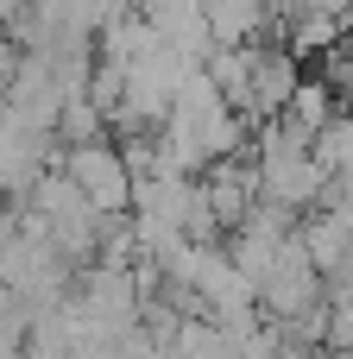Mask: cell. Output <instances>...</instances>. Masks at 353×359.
<instances>
[{
    "instance_id": "cell-1",
    "label": "cell",
    "mask_w": 353,
    "mask_h": 359,
    "mask_svg": "<svg viewBox=\"0 0 353 359\" xmlns=\"http://www.w3.org/2000/svg\"><path fill=\"white\" fill-rule=\"evenodd\" d=\"M253 177H259V202L278 215H303L328 202V170L316 164V145L297 139L284 120L259 126V151H253Z\"/></svg>"
},
{
    "instance_id": "cell-2",
    "label": "cell",
    "mask_w": 353,
    "mask_h": 359,
    "mask_svg": "<svg viewBox=\"0 0 353 359\" xmlns=\"http://www.w3.org/2000/svg\"><path fill=\"white\" fill-rule=\"evenodd\" d=\"M57 170L76 183V196H82L101 221H126V215H133V170H126V158H120L114 139L57 151Z\"/></svg>"
},
{
    "instance_id": "cell-3",
    "label": "cell",
    "mask_w": 353,
    "mask_h": 359,
    "mask_svg": "<svg viewBox=\"0 0 353 359\" xmlns=\"http://www.w3.org/2000/svg\"><path fill=\"white\" fill-rule=\"evenodd\" d=\"M322 297H328V284H322V271L309 265V252H303L297 233H291L284 252H278V265H272L265 284H259V316H265L272 328H297L303 316L322 309Z\"/></svg>"
},
{
    "instance_id": "cell-4",
    "label": "cell",
    "mask_w": 353,
    "mask_h": 359,
    "mask_svg": "<svg viewBox=\"0 0 353 359\" xmlns=\"http://www.w3.org/2000/svg\"><path fill=\"white\" fill-rule=\"evenodd\" d=\"M297 82H303V69H297V57H291V50H278V44H253L246 126H253V133H259V126H272V120L284 114V101L297 95Z\"/></svg>"
},
{
    "instance_id": "cell-5",
    "label": "cell",
    "mask_w": 353,
    "mask_h": 359,
    "mask_svg": "<svg viewBox=\"0 0 353 359\" xmlns=\"http://www.w3.org/2000/svg\"><path fill=\"white\" fill-rule=\"evenodd\" d=\"M133 13L158 32V44H164V50L189 57V63H202V57L215 50L208 19H202V0H133Z\"/></svg>"
},
{
    "instance_id": "cell-6",
    "label": "cell",
    "mask_w": 353,
    "mask_h": 359,
    "mask_svg": "<svg viewBox=\"0 0 353 359\" xmlns=\"http://www.w3.org/2000/svg\"><path fill=\"white\" fill-rule=\"evenodd\" d=\"M297 246L309 252V265L322 271V284L347 278V265H353V215L341 202H328L322 215H309V221L297 227Z\"/></svg>"
},
{
    "instance_id": "cell-7",
    "label": "cell",
    "mask_w": 353,
    "mask_h": 359,
    "mask_svg": "<svg viewBox=\"0 0 353 359\" xmlns=\"http://www.w3.org/2000/svg\"><path fill=\"white\" fill-rule=\"evenodd\" d=\"M202 19H208L215 50H253L278 13H272V0H202Z\"/></svg>"
},
{
    "instance_id": "cell-8",
    "label": "cell",
    "mask_w": 353,
    "mask_h": 359,
    "mask_svg": "<svg viewBox=\"0 0 353 359\" xmlns=\"http://www.w3.org/2000/svg\"><path fill=\"white\" fill-rule=\"evenodd\" d=\"M278 120H284L297 139H309V145H316V139L328 133V120H335V88H328V82H316V76H303V82H297V95L284 101V114H278Z\"/></svg>"
},
{
    "instance_id": "cell-9",
    "label": "cell",
    "mask_w": 353,
    "mask_h": 359,
    "mask_svg": "<svg viewBox=\"0 0 353 359\" xmlns=\"http://www.w3.org/2000/svg\"><path fill=\"white\" fill-rule=\"evenodd\" d=\"M51 139H57V151L101 145V139H107V114H101L88 95H69V101H63V114H57V126H51Z\"/></svg>"
},
{
    "instance_id": "cell-10",
    "label": "cell",
    "mask_w": 353,
    "mask_h": 359,
    "mask_svg": "<svg viewBox=\"0 0 353 359\" xmlns=\"http://www.w3.org/2000/svg\"><path fill=\"white\" fill-rule=\"evenodd\" d=\"M284 32H291V57H316V50H335L347 25H341L335 13H309V6H303Z\"/></svg>"
},
{
    "instance_id": "cell-11",
    "label": "cell",
    "mask_w": 353,
    "mask_h": 359,
    "mask_svg": "<svg viewBox=\"0 0 353 359\" xmlns=\"http://www.w3.org/2000/svg\"><path fill=\"white\" fill-rule=\"evenodd\" d=\"M25 328H32L25 309H13V316L0 322V359H25Z\"/></svg>"
},
{
    "instance_id": "cell-12",
    "label": "cell",
    "mask_w": 353,
    "mask_h": 359,
    "mask_svg": "<svg viewBox=\"0 0 353 359\" xmlns=\"http://www.w3.org/2000/svg\"><path fill=\"white\" fill-rule=\"evenodd\" d=\"M13 309H19V303H13V290H6V284H0V322H6V316H13Z\"/></svg>"
},
{
    "instance_id": "cell-13",
    "label": "cell",
    "mask_w": 353,
    "mask_h": 359,
    "mask_svg": "<svg viewBox=\"0 0 353 359\" xmlns=\"http://www.w3.org/2000/svg\"><path fill=\"white\" fill-rule=\"evenodd\" d=\"M25 359H63V353H25Z\"/></svg>"
},
{
    "instance_id": "cell-14",
    "label": "cell",
    "mask_w": 353,
    "mask_h": 359,
    "mask_svg": "<svg viewBox=\"0 0 353 359\" xmlns=\"http://www.w3.org/2000/svg\"><path fill=\"white\" fill-rule=\"evenodd\" d=\"M0 120H6V101H0Z\"/></svg>"
}]
</instances>
